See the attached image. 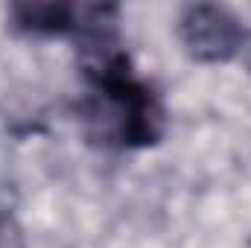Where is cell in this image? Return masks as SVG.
Wrapping results in <instances>:
<instances>
[{"label": "cell", "mask_w": 251, "mask_h": 248, "mask_svg": "<svg viewBox=\"0 0 251 248\" xmlns=\"http://www.w3.org/2000/svg\"><path fill=\"white\" fill-rule=\"evenodd\" d=\"M12 18L18 29L38 35H56L76 26V9L59 3H24L12 9Z\"/></svg>", "instance_id": "2"}, {"label": "cell", "mask_w": 251, "mask_h": 248, "mask_svg": "<svg viewBox=\"0 0 251 248\" xmlns=\"http://www.w3.org/2000/svg\"><path fill=\"white\" fill-rule=\"evenodd\" d=\"M178 32L187 53L199 62H228L246 41L243 24L216 3L187 6L178 21Z\"/></svg>", "instance_id": "1"}, {"label": "cell", "mask_w": 251, "mask_h": 248, "mask_svg": "<svg viewBox=\"0 0 251 248\" xmlns=\"http://www.w3.org/2000/svg\"><path fill=\"white\" fill-rule=\"evenodd\" d=\"M0 248H26L21 225H18L15 216L6 213V210H0Z\"/></svg>", "instance_id": "3"}]
</instances>
